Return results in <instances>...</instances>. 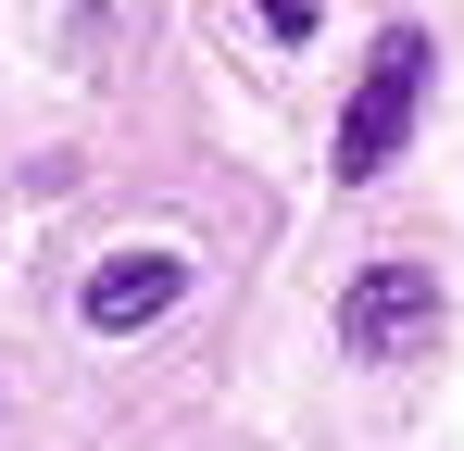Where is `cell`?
<instances>
[{"label":"cell","mask_w":464,"mask_h":451,"mask_svg":"<svg viewBox=\"0 0 464 451\" xmlns=\"http://www.w3.org/2000/svg\"><path fill=\"white\" fill-rule=\"evenodd\" d=\"M414 101H427V25H389L377 51H364V88H352V113H339V188H364L389 150L414 139Z\"/></svg>","instance_id":"cell-1"},{"label":"cell","mask_w":464,"mask_h":451,"mask_svg":"<svg viewBox=\"0 0 464 451\" xmlns=\"http://www.w3.org/2000/svg\"><path fill=\"white\" fill-rule=\"evenodd\" d=\"M427 339H440V276L427 264H364L339 289V351L352 364H414Z\"/></svg>","instance_id":"cell-2"},{"label":"cell","mask_w":464,"mask_h":451,"mask_svg":"<svg viewBox=\"0 0 464 451\" xmlns=\"http://www.w3.org/2000/svg\"><path fill=\"white\" fill-rule=\"evenodd\" d=\"M188 301V251H101L88 264V289H76V313H88V339H139V326H163Z\"/></svg>","instance_id":"cell-3"},{"label":"cell","mask_w":464,"mask_h":451,"mask_svg":"<svg viewBox=\"0 0 464 451\" xmlns=\"http://www.w3.org/2000/svg\"><path fill=\"white\" fill-rule=\"evenodd\" d=\"M314 13H326V0H264V38H289V51H302V38H314Z\"/></svg>","instance_id":"cell-4"}]
</instances>
